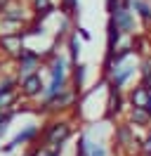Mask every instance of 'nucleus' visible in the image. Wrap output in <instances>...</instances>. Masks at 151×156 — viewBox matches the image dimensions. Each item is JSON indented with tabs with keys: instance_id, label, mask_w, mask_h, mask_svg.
<instances>
[{
	"instance_id": "nucleus-1",
	"label": "nucleus",
	"mask_w": 151,
	"mask_h": 156,
	"mask_svg": "<svg viewBox=\"0 0 151 156\" xmlns=\"http://www.w3.org/2000/svg\"><path fill=\"white\" fill-rule=\"evenodd\" d=\"M71 135H73V126H71V121H52V123H47L45 130H43L40 147L61 151V147L66 144V140H68Z\"/></svg>"
},
{
	"instance_id": "nucleus-2",
	"label": "nucleus",
	"mask_w": 151,
	"mask_h": 156,
	"mask_svg": "<svg viewBox=\"0 0 151 156\" xmlns=\"http://www.w3.org/2000/svg\"><path fill=\"white\" fill-rule=\"evenodd\" d=\"M135 73H139V64H135V62H128V59H125L123 64H118V66L106 76V83H109L111 88H118V90H121L123 85L135 76Z\"/></svg>"
},
{
	"instance_id": "nucleus-3",
	"label": "nucleus",
	"mask_w": 151,
	"mask_h": 156,
	"mask_svg": "<svg viewBox=\"0 0 151 156\" xmlns=\"http://www.w3.org/2000/svg\"><path fill=\"white\" fill-rule=\"evenodd\" d=\"M24 38H26V33L24 31H7V33H2L0 36V50L9 55V57H21V52H24Z\"/></svg>"
},
{
	"instance_id": "nucleus-4",
	"label": "nucleus",
	"mask_w": 151,
	"mask_h": 156,
	"mask_svg": "<svg viewBox=\"0 0 151 156\" xmlns=\"http://www.w3.org/2000/svg\"><path fill=\"white\" fill-rule=\"evenodd\" d=\"M109 21H113L118 29H121L123 36H135V14H132L130 7H118V10L109 14Z\"/></svg>"
},
{
	"instance_id": "nucleus-5",
	"label": "nucleus",
	"mask_w": 151,
	"mask_h": 156,
	"mask_svg": "<svg viewBox=\"0 0 151 156\" xmlns=\"http://www.w3.org/2000/svg\"><path fill=\"white\" fill-rule=\"evenodd\" d=\"M21 95L24 97H38V95H45V83L40 73H31V76L21 78Z\"/></svg>"
},
{
	"instance_id": "nucleus-6",
	"label": "nucleus",
	"mask_w": 151,
	"mask_h": 156,
	"mask_svg": "<svg viewBox=\"0 0 151 156\" xmlns=\"http://www.w3.org/2000/svg\"><path fill=\"white\" fill-rule=\"evenodd\" d=\"M128 102H130V107H137V109H149L151 104V90L144 88V85H135V88L128 92Z\"/></svg>"
},
{
	"instance_id": "nucleus-7",
	"label": "nucleus",
	"mask_w": 151,
	"mask_h": 156,
	"mask_svg": "<svg viewBox=\"0 0 151 156\" xmlns=\"http://www.w3.org/2000/svg\"><path fill=\"white\" fill-rule=\"evenodd\" d=\"M109 85V83H106ZM123 111V92L118 88L109 85V95H106V118H116Z\"/></svg>"
},
{
	"instance_id": "nucleus-8",
	"label": "nucleus",
	"mask_w": 151,
	"mask_h": 156,
	"mask_svg": "<svg viewBox=\"0 0 151 156\" xmlns=\"http://www.w3.org/2000/svg\"><path fill=\"white\" fill-rule=\"evenodd\" d=\"M128 123H130L132 128H144V130H151V111H149V109L130 107V109H128Z\"/></svg>"
},
{
	"instance_id": "nucleus-9",
	"label": "nucleus",
	"mask_w": 151,
	"mask_h": 156,
	"mask_svg": "<svg viewBox=\"0 0 151 156\" xmlns=\"http://www.w3.org/2000/svg\"><path fill=\"white\" fill-rule=\"evenodd\" d=\"M38 135H40V128H38V126H28L26 130H24V133H19V135H14V137H12L7 144L2 147V151H12V149H14V147H19V144L33 142V140H36Z\"/></svg>"
},
{
	"instance_id": "nucleus-10",
	"label": "nucleus",
	"mask_w": 151,
	"mask_h": 156,
	"mask_svg": "<svg viewBox=\"0 0 151 156\" xmlns=\"http://www.w3.org/2000/svg\"><path fill=\"white\" fill-rule=\"evenodd\" d=\"M130 10L139 17L144 29H151V2L149 0H130Z\"/></svg>"
},
{
	"instance_id": "nucleus-11",
	"label": "nucleus",
	"mask_w": 151,
	"mask_h": 156,
	"mask_svg": "<svg viewBox=\"0 0 151 156\" xmlns=\"http://www.w3.org/2000/svg\"><path fill=\"white\" fill-rule=\"evenodd\" d=\"M139 83L151 90V55H144L139 62Z\"/></svg>"
},
{
	"instance_id": "nucleus-12",
	"label": "nucleus",
	"mask_w": 151,
	"mask_h": 156,
	"mask_svg": "<svg viewBox=\"0 0 151 156\" xmlns=\"http://www.w3.org/2000/svg\"><path fill=\"white\" fill-rule=\"evenodd\" d=\"M0 17L5 24H24V10L21 7H7Z\"/></svg>"
},
{
	"instance_id": "nucleus-13",
	"label": "nucleus",
	"mask_w": 151,
	"mask_h": 156,
	"mask_svg": "<svg viewBox=\"0 0 151 156\" xmlns=\"http://www.w3.org/2000/svg\"><path fill=\"white\" fill-rule=\"evenodd\" d=\"M52 10H54L52 0H33V12H36V19H43V17H47Z\"/></svg>"
},
{
	"instance_id": "nucleus-14",
	"label": "nucleus",
	"mask_w": 151,
	"mask_h": 156,
	"mask_svg": "<svg viewBox=\"0 0 151 156\" xmlns=\"http://www.w3.org/2000/svg\"><path fill=\"white\" fill-rule=\"evenodd\" d=\"M68 52H71V69L78 66V55H80V43H78V33L68 36Z\"/></svg>"
},
{
	"instance_id": "nucleus-15",
	"label": "nucleus",
	"mask_w": 151,
	"mask_h": 156,
	"mask_svg": "<svg viewBox=\"0 0 151 156\" xmlns=\"http://www.w3.org/2000/svg\"><path fill=\"white\" fill-rule=\"evenodd\" d=\"M83 80H85V66H83V64H78V66H73V83H71V88H76L78 92H80Z\"/></svg>"
},
{
	"instance_id": "nucleus-16",
	"label": "nucleus",
	"mask_w": 151,
	"mask_h": 156,
	"mask_svg": "<svg viewBox=\"0 0 151 156\" xmlns=\"http://www.w3.org/2000/svg\"><path fill=\"white\" fill-rule=\"evenodd\" d=\"M87 149H90V140L85 135L78 137V144H76V156H87Z\"/></svg>"
},
{
	"instance_id": "nucleus-17",
	"label": "nucleus",
	"mask_w": 151,
	"mask_h": 156,
	"mask_svg": "<svg viewBox=\"0 0 151 156\" xmlns=\"http://www.w3.org/2000/svg\"><path fill=\"white\" fill-rule=\"evenodd\" d=\"M142 156H151V130L146 133V137H142V147H139Z\"/></svg>"
},
{
	"instance_id": "nucleus-18",
	"label": "nucleus",
	"mask_w": 151,
	"mask_h": 156,
	"mask_svg": "<svg viewBox=\"0 0 151 156\" xmlns=\"http://www.w3.org/2000/svg\"><path fill=\"white\" fill-rule=\"evenodd\" d=\"M87 156H106V147H104V144H92V142H90Z\"/></svg>"
},
{
	"instance_id": "nucleus-19",
	"label": "nucleus",
	"mask_w": 151,
	"mask_h": 156,
	"mask_svg": "<svg viewBox=\"0 0 151 156\" xmlns=\"http://www.w3.org/2000/svg\"><path fill=\"white\" fill-rule=\"evenodd\" d=\"M7 5H9V0H0V14L7 10Z\"/></svg>"
},
{
	"instance_id": "nucleus-20",
	"label": "nucleus",
	"mask_w": 151,
	"mask_h": 156,
	"mask_svg": "<svg viewBox=\"0 0 151 156\" xmlns=\"http://www.w3.org/2000/svg\"><path fill=\"white\" fill-rule=\"evenodd\" d=\"M78 33H80V36H83L85 40H90V33H87V31H85V29H78Z\"/></svg>"
},
{
	"instance_id": "nucleus-21",
	"label": "nucleus",
	"mask_w": 151,
	"mask_h": 156,
	"mask_svg": "<svg viewBox=\"0 0 151 156\" xmlns=\"http://www.w3.org/2000/svg\"><path fill=\"white\" fill-rule=\"evenodd\" d=\"M24 156H36V151H28V154H24Z\"/></svg>"
},
{
	"instance_id": "nucleus-22",
	"label": "nucleus",
	"mask_w": 151,
	"mask_h": 156,
	"mask_svg": "<svg viewBox=\"0 0 151 156\" xmlns=\"http://www.w3.org/2000/svg\"><path fill=\"white\" fill-rule=\"evenodd\" d=\"M149 111H151V104H149Z\"/></svg>"
}]
</instances>
